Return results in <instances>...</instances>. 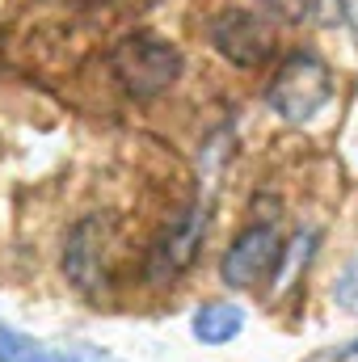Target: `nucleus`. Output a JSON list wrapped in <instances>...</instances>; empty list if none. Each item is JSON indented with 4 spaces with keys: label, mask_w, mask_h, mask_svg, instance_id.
<instances>
[{
    "label": "nucleus",
    "mask_w": 358,
    "mask_h": 362,
    "mask_svg": "<svg viewBox=\"0 0 358 362\" xmlns=\"http://www.w3.org/2000/svg\"><path fill=\"white\" fill-rule=\"evenodd\" d=\"M181 68H185L181 51L169 38H156V34H127L110 51V72L139 101H152V97L169 93L178 85Z\"/></svg>",
    "instance_id": "f257e3e1"
},
{
    "label": "nucleus",
    "mask_w": 358,
    "mask_h": 362,
    "mask_svg": "<svg viewBox=\"0 0 358 362\" xmlns=\"http://www.w3.org/2000/svg\"><path fill=\"white\" fill-rule=\"evenodd\" d=\"M266 97H270V110H274L278 118H287V122H308V118H316V114L329 105V97H333V76H329V68H325L316 55L295 51V55H287V59L278 64Z\"/></svg>",
    "instance_id": "f03ea898"
},
{
    "label": "nucleus",
    "mask_w": 358,
    "mask_h": 362,
    "mask_svg": "<svg viewBox=\"0 0 358 362\" xmlns=\"http://www.w3.org/2000/svg\"><path fill=\"white\" fill-rule=\"evenodd\" d=\"M211 42L236 68H262L274 55V30L253 8H224L211 21Z\"/></svg>",
    "instance_id": "7ed1b4c3"
},
{
    "label": "nucleus",
    "mask_w": 358,
    "mask_h": 362,
    "mask_svg": "<svg viewBox=\"0 0 358 362\" xmlns=\"http://www.w3.org/2000/svg\"><path fill=\"white\" fill-rule=\"evenodd\" d=\"M202 236H207V206L194 202L181 215H173L169 228L156 236V245L148 253V278L152 282H173L181 270H190V262L198 257Z\"/></svg>",
    "instance_id": "20e7f679"
},
{
    "label": "nucleus",
    "mask_w": 358,
    "mask_h": 362,
    "mask_svg": "<svg viewBox=\"0 0 358 362\" xmlns=\"http://www.w3.org/2000/svg\"><path fill=\"white\" fill-rule=\"evenodd\" d=\"M278 257H282L278 232L266 228V223H253V228H245V232L232 240V249L224 253L219 278H224L228 286H241V291H245V286H258V282L278 266Z\"/></svg>",
    "instance_id": "39448f33"
},
{
    "label": "nucleus",
    "mask_w": 358,
    "mask_h": 362,
    "mask_svg": "<svg viewBox=\"0 0 358 362\" xmlns=\"http://www.w3.org/2000/svg\"><path fill=\"white\" fill-rule=\"evenodd\" d=\"M105 249H110V236H105V219H85L72 228L68 236V253H64V270L68 278L81 286V291H93L101 286L105 278Z\"/></svg>",
    "instance_id": "423d86ee"
},
{
    "label": "nucleus",
    "mask_w": 358,
    "mask_h": 362,
    "mask_svg": "<svg viewBox=\"0 0 358 362\" xmlns=\"http://www.w3.org/2000/svg\"><path fill=\"white\" fill-rule=\"evenodd\" d=\"M241 329H245V312L228 299H207L190 320V333L202 346H228V341L241 337Z\"/></svg>",
    "instance_id": "0eeeda50"
},
{
    "label": "nucleus",
    "mask_w": 358,
    "mask_h": 362,
    "mask_svg": "<svg viewBox=\"0 0 358 362\" xmlns=\"http://www.w3.org/2000/svg\"><path fill=\"white\" fill-rule=\"evenodd\" d=\"M0 362H64V350H51L34 337L0 329Z\"/></svg>",
    "instance_id": "6e6552de"
},
{
    "label": "nucleus",
    "mask_w": 358,
    "mask_h": 362,
    "mask_svg": "<svg viewBox=\"0 0 358 362\" xmlns=\"http://www.w3.org/2000/svg\"><path fill=\"white\" fill-rule=\"evenodd\" d=\"M333 299H337L342 308L358 312V257L342 274H337V282H333Z\"/></svg>",
    "instance_id": "1a4fd4ad"
},
{
    "label": "nucleus",
    "mask_w": 358,
    "mask_h": 362,
    "mask_svg": "<svg viewBox=\"0 0 358 362\" xmlns=\"http://www.w3.org/2000/svg\"><path fill=\"white\" fill-rule=\"evenodd\" d=\"M64 362H118V358L105 354V350H93V346H72V350H64Z\"/></svg>",
    "instance_id": "9d476101"
},
{
    "label": "nucleus",
    "mask_w": 358,
    "mask_h": 362,
    "mask_svg": "<svg viewBox=\"0 0 358 362\" xmlns=\"http://www.w3.org/2000/svg\"><path fill=\"white\" fill-rule=\"evenodd\" d=\"M342 354H346V358H358V341H350V346H346Z\"/></svg>",
    "instance_id": "9b49d317"
}]
</instances>
